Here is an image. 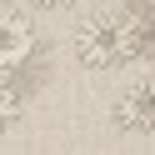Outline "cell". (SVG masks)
I'll return each mask as SVG.
<instances>
[{
    "label": "cell",
    "instance_id": "7a4b0ae2",
    "mask_svg": "<svg viewBox=\"0 0 155 155\" xmlns=\"http://www.w3.org/2000/svg\"><path fill=\"white\" fill-rule=\"evenodd\" d=\"M110 120L120 135H135V140H155V75L125 85L110 105Z\"/></svg>",
    "mask_w": 155,
    "mask_h": 155
},
{
    "label": "cell",
    "instance_id": "277c9868",
    "mask_svg": "<svg viewBox=\"0 0 155 155\" xmlns=\"http://www.w3.org/2000/svg\"><path fill=\"white\" fill-rule=\"evenodd\" d=\"M15 125H20V90L0 75V135H10Z\"/></svg>",
    "mask_w": 155,
    "mask_h": 155
},
{
    "label": "cell",
    "instance_id": "6da1fadb",
    "mask_svg": "<svg viewBox=\"0 0 155 155\" xmlns=\"http://www.w3.org/2000/svg\"><path fill=\"white\" fill-rule=\"evenodd\" d=\"M70 50L85 70H120V65H130L140 55V25L115 15V10H95L75 25Z\"/></svg>",
    "mask_w": 155,
    "mask_h": 155
},
{
    "label": "cell",
    "instance_id": "5b68a950",
    "mask_svg": "<svg viewBox=\"0 0 155 155\" xmlns=\"http://www.w3.org/2000/svg\"><path fill=\"white\" fill-rule=\"evenodd\" d=\"M30 5H40V10H65V5H75V0H30Z\"/></svg>",
    "mask_w": 155,
    "mask_h": 155
},
{
    "label": "cell",
    "instance_id": "3957f363",
    "mask_svg": "<svg viewBox=\"0 0 155 155\" xmlns=\"http://www.w3.org/2000/svg\"><path fill=\"white\" fill-rule=\"evenodd\" d=\"M35 55V25L20 10H0V75H15Z\"/></svg>",
    "mask_w": 155,
    "mask_h": 155
}]
</instances>
